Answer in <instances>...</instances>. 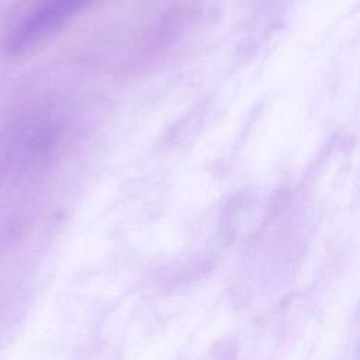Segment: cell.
Masks as SVG:
<instances>
[{
    "mask_svg": "<svg viewBox=\"0 0 360 360\" xmlns=\"http://www.w3.org/2000/svg\"><path fill=\"white\" fill-rule=\"evenodd\" d=\"M90 0H42L7 37L8 53H22L58 32Z\"/></svg>",
    "mask_w": 360,
    "mask_h": 360,
    "instance_id": "1",
    "label": "cell"
}]
</instances>
